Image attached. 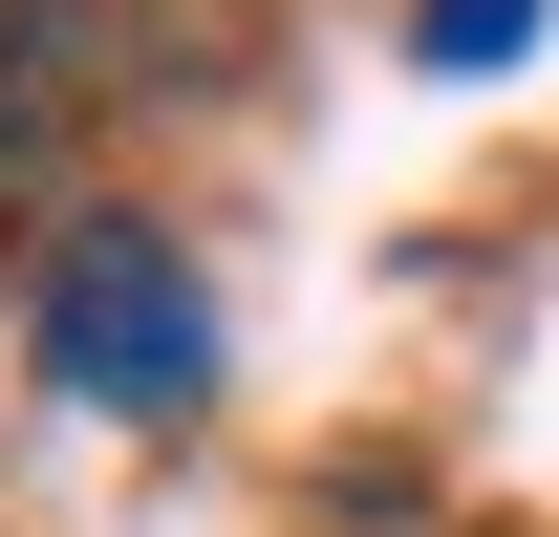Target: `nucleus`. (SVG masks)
<instances>
[{"label":"nucleus","instance_id":"f03ea898","mask_svg":"<svg viewBox=\"0 0 559 537\" xmlns=\"http://www.w3.org/2000/svg\"><path fill=\"white\" fill-rule=\"evenodd\" d=\"M108 65H130V22H108V0H0V194H22V172H66V130L108 108Z\"/></svg>","mask_w":559,"mask_h":537},{"label":"nucleus","instance_id":"7ed1b4c3","mask_svg":"<svg viewBox=\"0 0 559 537\" xmlns=\"http://www.w3.org/2000/svg\"><path fill=\"white\" fill-rule=\"evenodd\" d=\"M538 22H559V0H409V65H430V86H474V65H538Z\"/></svg>","mask_w":559,"mask_h":537},{"label":"nucleus","instance_id":"f257e3e1","mask_svg":"<svg viewBox=\"0 0 559 537\" xmlns=\"http://www.w3.org/2000/svg\"><path fill=\"white\" fill-rule=\"evenodd\" d=\"M44 387H86V408H194L215 387V301L151 215H66L44 237Z\"/></svg>","mask_w":559,"mask_h":537}]
</instances>
